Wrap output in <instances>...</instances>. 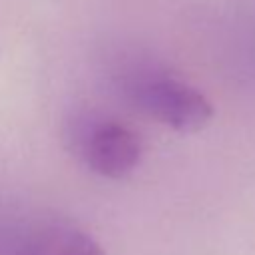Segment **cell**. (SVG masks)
Returning a JSON list of instances; mask_svg holds the SVG:
<instances>
[{
	"label": "cell",
	"mask_w": 255,
	"mask_h": 255,
	"mask_svg": "<svg viewBox=\"0 0 255 255\" xmlns=\"http://www.w3.org/2000/svg\"><path fill=\"white\" fill-rule=\"evenodd\" d=\"M126 94L135 108L177 131L201 129L213 118V106L199 90L163 72L133 74Z\"/></svg>",
	"instance_id": "obj_1"
},
{
	"label": "cell",
	"mask_w": 255,
	"mask_h": 255,
	"mask_svg": "<svg viewBox=\"0 0 255 255\" xmlns=\"http://www.w3.org/2000/svg\"><path fill=\"white\" fill-rule=\"evenodd\" d=\"M72 147L78 157L98 175L120 179L131 173L143 151L139 133L106 116H86L72 126Z\"/></svg>",
	"instance_id": "obj_2"
},
{
	"label": "cell",
	"mask_w": 255,
	"mask_h": 255,
	"mask_svg": "<svg viewBox=\"0 0 255 255\" xmlns=\"http://www.w3.org/2000/svg\"><path fill=\"white\" fill-rule=\"evenodd\" d=\"M10 255H104L98 241L64 221H36L8 237Z\"/></svg>",
	"instance_id": "obj_3"
}]
</instances>
